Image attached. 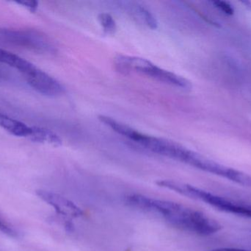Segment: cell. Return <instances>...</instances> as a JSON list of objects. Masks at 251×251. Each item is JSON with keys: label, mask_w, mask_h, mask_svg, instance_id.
Returning a JSON list of instances; mask_svg holds the SVG:
<instances>
[{"label": "cell", "mask_w": 251, "mask_h": 251, "mask_svg": "<svg viewBox=\"0 0 251 251\" xmlns=\"http://www.w3.org/2000/svg\"><path fill=\"white\" fill-rule=\"evenodd\" d=\"M126 201L131 208L159 217L173 226L187 232L209 236L221 229V225L215 220L180 203L137 194L130 195Z\"/></svg>", "instance_id": "6da1fadb"}, {"label": "cell", "mask_w": 251, "mask_h": 251, "mask_svg": "<svg viewBox=\"0 0 251 251\" xmlns=\"http://www.w3.org/2000/svg\"><path fill=\"white\" fill-rule=\"evenodd\" d=\"M115 66L116 70L123 75L137 72L181 89L190 90L193 87L191 82L187 78L162 69L143 57L121 55L116 57Z\"/></svg>", "instance_id": "7a4b0ae2"}, {"label": "cell", "mask_w": 251, "mask_h": 251, "mask_svg": "<svg viewBox=\"0 0 251 251\" xmlns=\"http://www.w3.org/2000/svg\"><path fill=\"white\" fill-rule=\"evenodd\" d=\"M156 184L162 188L171 190L190 198L203 202L222 212L240 215L251 219V206L249 205L237 203L229 199L215 195L209 192L178 181L160 180L156 182Z\"/></svg>", "instance_id": "3957f363"}, {"label": "cell", "mask_w": 251, "mask_h": 251, "mask_svg": "<svg viewBox=\"0 0 251 251\" xmlns=\"http://www.w3.org/2000/svg\"><path fill=\"white\" fill-rule=\"evenodd\" d=\"M0 38L4 42L40 54L55 52L51 38L41 31L34 29H0Z\"/></svg>", "instance_id": "277c9868"}, {"label": "cell", "mask_w": 251, "mask_h": 251, "mask_svg": "<svg viewBox=\"0 0 251 251\" xmlns=\"http://www.w3.org/2000/svg\"><path fill=\"white\" fill-rule=\"evenodd\" d=\"M23 75L29 86L39 94L56 97L64 93V87L59 81L35 66Z\"/></svg>", "instance_id": "5b68a950"}, {"label": "cell", "mask_w": 251, "mask_h": 251, "mask_svg": "<svg viewBox=\"0 0 251 251\" xmlns=\"http://www.w3.org/2000/svg\"><path fill=\"white\" fill-rule=\"evenodd\" d=\"M37 195L47 204L51 206L58 215L66 218H80L84 215L83 211L76 206L72 200L66 197L52 193V192L39 190Z\"/></svg>", "instance_id": "8992f818"}, {"label": "cell", "mask_w": 251, "mask_h": 251, "mask_svg": "<svg viewBox=\"0 0 251 251\" xmlns=\"http://www.w3.org/2000/svg\"><path fill=\"white\" fill-rule=\"evenodd\" d=\"M122 7L131 18L152 29L158 28V22L153 13L142 4L133 1H123Z\"/></svg>", "instance_id": "52a82bcc"}, {"label": "cell", "mask_w": 251, "mask_h": 251, "mask_svg": "<svg viewBox=\"0 0 251 251\" xmlns=\"http://www.w3.org/2000/svg\"><path fill=\"white\" fill-rule=\"evenodd\" d=\"M0 128L15 137L29 139L33 131V126L26 125L24 122L10 117L0 112Z\"/></svg>", "instance_id": "ba28073f"}, {"label": "cell", "mask_w": 251, "mask_h": 251, "mask_svg": "<svg viewBox=\"0 0 251 251\" xmlns=\"http://www.w3.org/2000/svg\"><path fill=\"white\" fill-rule=\"evenodd\" d=\"M0 63L8 65L23 75L25 72L32 69L35 65L28 60L19 57L17 55L13 54L7 50L0 48Z\"/></svg>", "instance_id": "9c48e42d"}, {"label": "cell", "mask_w": 251, "mask_h": 251, "mask_svg": "<svg viewBox=\"0 0 251 251\" xmlns=\"http://www.w3.org/2000/svg\"><path fill=\"white\" fill-rule=\"evenodd\" d=\"M29 139L34 142L50 144L54 147H59L63 143L61 138L51 130L36 126H33V131Z\"/></svg>", "instance_id": "30bf717a"}, {"label": "cell", "mask_w": 251, "mask_h": 251, "mask_svg": "<svg viewBox=\"0 0 251 251\" xmlns=\"http://www.w3.org/2000/svg\"><path fill=\"white\" fill-rule=\"evenodd\" d=\"M98 19L104 32L109 35H113L116 32L117 25L111 15L107 13H101L99 15Z\"/></svg>", "instance_id": "8fae6325"}, {"label": "cell", "mask_w": 251, "mask_h": 251, "mask_svg": "<svg viewBox=\"0 0 251 251\" xmlns=\"http://www.w3.org/2000/svg\"><path fill=\"white\" fill-rule=\"evenodd\" d=\"M212 4L217 8L219 9L221 11L227 15H233L234 13V10L231 4L228 1H220V0H215L212 1Z\"/></svg>", "instance_id": "7c38bea8"}, {"label": "cell", "mask_w": 251, "mask_h": 251, "mask_svg": "<svg viewBox=\"0 0 251 251\" xmlns=\"http://www.w3.org/2000/svg\"><path fill=\"white\" fill-rule=\"evenodd\" d=\"M0 231L10 237H15L16 235L14 229L1 217H0Z\"/></svg>", "instance_id": "4fadbf2b"}, {"label": "cell", "mask_w": 251, "mask_h": 251, "mask_svg": "<svg viewBox=\"0 0 251 251\" xmlns=\"http://www.w3.org/2000/svg\"><path fill=\"white\" fill-rule=\"evenodd\" d=\"M16 4H20L23 7H26L27 10L31 12L36 11L38 7V2L36 1H16Z\"/></svg>", "instance_id": "5bb4252c"}, {"label": "cell", "mask_w": 251, "mask_h": 251, "mask_svg": "<svg viewBox=\"0 0 251 251\" xmlns=\"http://www.w3.org/2000/svg\"><path fill=\"white\" fill-rule=\"evenodd\" d=\"M209 251H251L248 250H242V249H214V250Z\"/></svg>", "instance_id": "9a60e30c"}, {"label": "cell", "mask_w": 251, "mask_h": 251, "mask_svg": "<svg viewBox=\"0 0 251 251\" xmlns=\"http://www.w3.org/2000/svg\"><path fill=\"white\" fill-rule=\"evenodd\" d=\"M242 2H243V4H246V7H251V3L250 2V1H242Z\"/></svg>", "instance_id": "2e32d148"}]
</instances>
